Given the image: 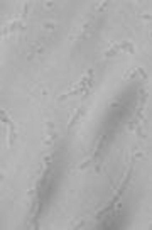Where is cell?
I'll return each instance as SVG.
<instances>
[{
  "label": "cell",
  "mask_w": 152,
  "mask_h": 230,
  "mask_svg": "<svg viewBox=\"0 0 152 230\" xmlns=\"http://www.w3.org/2000/svg\"><path fill=\"white\" fill-rule=\"evenodd\" d=\"M44 27H46V29H52V27H54V24H52V22H47Z\"/></svg>",
  "instance_id": "obj_2"
},
{
  "label": "cell",
  "mask_w": 152,
  "mask_h": 230,
  "mask_svg": "<svg viewBox=\"0 0 152 230\" xmlns=\"http://www.w3.org/2000/svg\"><path fill=\"white\" fill-rule=\"evenodd\" d=\"M80 114H81V108H78V110L75 112V117H73V120H69V123H68V127H71V125H73V123H75V122H76V120H78V119H80Z\"/></svg>",
  "instance_id": "obj_1"
}]
</instances>
